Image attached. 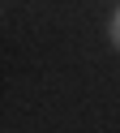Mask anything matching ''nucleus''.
I'll return each mask as SVG.
<instances>
[{
  "instance_id": "obj_1",
  "label": "nucleus",
  "mask_w": 120,
  "mask_h": 133,
  "mask_svg": "<svg viewBox=\"0 0 120 133\" xmlns=\"http://www.w3.org/2000/svg\"><path fill=\"white\" fill-rule=\"evenodd\" d=\"M107 35H111V43H116V47H120V9H116V13H111V26H107Z\"/></svg>"
}]
</instances>
